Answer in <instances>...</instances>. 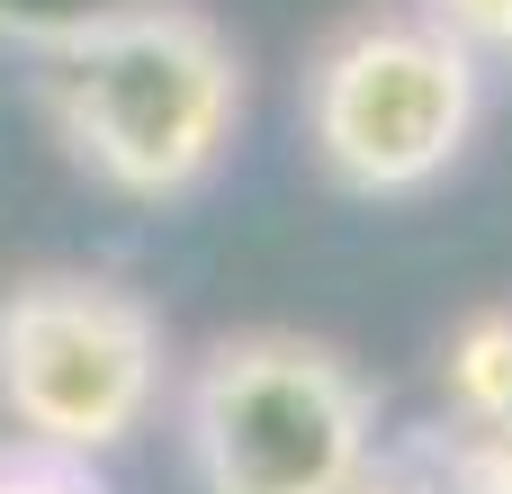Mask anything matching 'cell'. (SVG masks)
<instances>
[{"label":"cell","instance_id":"8992f818","mask_svg":"<svg viewBox=\"0 0 512 494\" xmlns=\"http://www.w3.org/2000/svg\"><path fill=\"white\" fill-rule=\"evenodd\" d=\"M432 36H450L477 72H512V0H414Z\"/></svg>","mask_w":512,"mask_h":494},{"label":"cell","instance_id":"6da1fadb","mask_svg":"<svg viewBox=\"0 0 512 494\" xmlns=\"http://www.w3.org/2000/svg\"><path fill=\"white\" fill-rule=\"evenodd\" d=\"M36 108L81 180L135 207H180L243 135V54L189 0H126L36 45Z\"/></svg>","mask_w":512,"mask_h":494},{"label":"cell","instance_id":"277c9868","mask_svg":"<svg viewBox=\"0 0 512 494\" xmlns=\"http://www.w3.org/2000/svg\"><path fill=\"white\" fill-rule=\"evenodd\" d=\"M477 117H486V72L414 9L342 27L306 72V144L324 180L351 198H414L450 180L459 153L477 144Z\"/></svg>","mask_w":512,"mask_h":494},{"label":"cell","instance_id":"52a82bcc","mask_svg":"<svg viewBox=\"0 0 512 494\" xmlns=\"http://www.w3.org/2000/svg\"><path fill=\"white\" fill-rule=\"evenodd\" d=\"M0 494H108L99 459L81 450H45V441H0Z\"/></svg>","mask_w":512,"mask_h":494},{"label":"cell","instance_id":"5b68a950","mask_svg":"<svg viewBox=\"0 0 512 494\" xmlns=\"http://www.w3.org/2000/svg\"><path fill=\"white\" fill-rule=\"evenodd\" d=\"M441 387H450V414L512 459V306H486L450 333V360H441Z\"/></svg>","mask_w":512,"mask_h":494},{"label":"cell","instance_id":"3957f363","mask_svg":"<svg viewBox=\"0 0 512 494\" xmlns=\"http://www.w3.org/2000/svg\"><path fill=\"white\" fill-rule=\"evenodd\" d=\"M171 387L162 315L99 270H36L0 297V414L18 441L108 459Z\"/></svg>","mask_w":512,"mask_h":494},{"label":"cell","instance_id":"ba28073f","mask_svg":"<svg viewBox=\"0 0 512 494\" xmlns=\"http://www.w3.org/2000/svg\"><path fill=\"white\" fill-rule=\"evenodd\" d=\"M108 9H126V0H0V36L36 54V45H54V36H72V27L108 18Z\"/></svg>","mask_w":512,"mask_h":494},{"label":"cell","instance_id":"7a4b0ae2","mask_svg":"<svg viewBox=\"0 0 512 494\" xmlns=\"http://www.w3.org/2000/svg\"><path fill=\"white\" fill-rule=\"evenodd\" d=\"M198 494H360L378 468L369 378L306 333H225L180 387Z\"/></svg>","mask_w":512,"mask_h":494}]
</instances>
